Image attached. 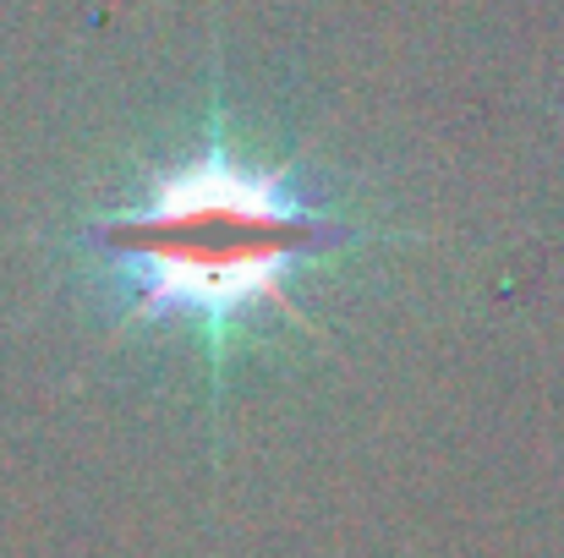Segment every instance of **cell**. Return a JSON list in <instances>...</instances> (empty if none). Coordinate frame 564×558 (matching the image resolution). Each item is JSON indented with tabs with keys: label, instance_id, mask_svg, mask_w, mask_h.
Instances as JSON below:
<instances>
[{
	"label": "cell",
	"instance_id": "6da1fadb",
	"mask_svg": "<svg viewBox=\"0 0 564 558\" xmlns=\"http://www.w3.org/2000/svg\"><path fill=\"white\" fill-rule=\"evenodd\" d=\"M357 236L302 176L214 138L88 219L77 252L121 324L192 329L225 346L285 307L296 280Z\"/></svg>",
	"mask_w": 564,
	"mask_h": 558
}]
</instances>
